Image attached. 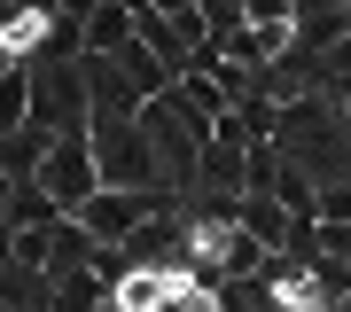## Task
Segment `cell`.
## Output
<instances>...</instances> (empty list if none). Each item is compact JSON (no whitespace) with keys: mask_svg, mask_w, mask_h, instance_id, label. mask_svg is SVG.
<instances>
[{"mask_svg":"<svg viewBox=\"0 0 351 312\" xmlns=\"http://www.w3.org/2000/svg\"><path fill=\"white\" fill-rule=\"evenodd\" d=\"M32 125L47 141L94 133V94H86V62H32Z\"/></svg>","mask_w":351,"mask_h":312,"instance_id":"6da1fadb","label":"cell"},{"mask_svg":"<svg viewBox=\"0 0 351 312\" xmlns=\"http://www.w3.org/2000/svg\"><path fill=\"white\" fill-rule=\"evenodd\" d=\"M94 172H101V187H117V195H164L156 149H149L141 125H101L94 133Z\"/></svg>","mask_w":351,"mask_h":312,"instance_id":"7a4b0ae2","label":"cell"},{"mask_svg":"<svg viewBox=\"0 0 351 312\" xmlns=\"http://www.w3.org/2000/svg\"><path fill=\"white\" fill-rule=\"evenodd\" d=\"M39 187H47V203L63 219H78L86 203L101 195V172H94V133H71V141H55L47 164H39Z\"/></svg>","mask_w":351,"mask_h":312,"instance_id":"3957f363","label":"cell"},{"mask_svg":"<svg viewBox=\"0 0 351 312\" xmlns=\"http://www.w3.org/2000/svg\"><path fill=\"white\" fill-rule=\"evenodd\" d=\"M86 94H94V133L101 125H141V110H149L141 86L117 71V62H86Z\"/></svg>","mask_w":351,"mask_h":312,"instance_id":"277c9868","label":"cell"},{"mask_svg":"<svg viewBox=\"0 0 351 312\" xmlns=\"http://www.w3.org/2000/svg\"><path fill=\"white\" fill-rule=\"evenodd\" d=\"M234 226H242V235H250V242L265 250V258H289V242H297V226H304V219H289L274 195H242Z\"/></svg>","mask_w":351,"mask_h":312,"instance_id":"5b68a950","label":"cell"},{"mask_svg":"<svg viewBox=\"0 0 351 312\" xmlns=\"http://www.w3.org/2000/svg\"><path fill=\"white\" fill-rule=\"evenodd\" d=\"M133 47V8L125 0H94L86 8V62H117Z\"/></svg>","mask_w":351,"mask_h":312,"instance_id":"8992f818","label":"cell"},{"mask_svg":"<svg viewBox=\"0 0 351 312\" xmlns=\"http://www.w3.org/2000/svg\"><path fill=\"white\" fill-rule=\"evenodd\" d=\"M47 304H55V281L39 274V265L0 258V312H47Z\"/></svg>","mask_w":351,"mask_h":312,"instance_id":"52a82bcc","label":"cell"},{"mask_svg":"<svg viewBox=\"0 0 351 312\" xmlns=\"http://www.w3.org/2000/svg\"><path fill=\"white\" fill-rule=\"evenodd\" d=\"M328 39H351V8H297V47L313 55Z\"/></svg>","mask_w":351,"mask_h":312,"instance_id":"ba28073f","label":"cell"},{"mask_svg":"<svg viewBox=\"0 0 351 312\" xmlns=\"http://www.w3.org/2000/svg\"><path fill=\"white\" fill-rule=\"evenodd\" d=\"M32 125V71H8L0 78V141H16Z\"/></svg>","mask_w":351,"mask_h":312,"instance_id":"9c48e42d","label":"cell"},{"mask_svg":"<svg viewBox=\"0 0 351 312\" xmlns=\"http://www.w3.org/2000/svg\"><path fill=\"white\" fill-rule=\"evenodd\" d=\"M8 71H24V62H16V47H8V39H0V78H8Z\"/></svg>","mask_w":351,"mask_h":312,"instance_id":"30bf717a","label":"cell"},{"mask_svg":"<svg viewBox=\"0 0 351 312\" xmlns=\"http://www.w3.org/2000/svg\"><path fill=\"white\" fill-rule=\"evenodd\" d=\"M8 203H16V187H8V172H0V219H8Z\"/></svg>","mask_w":351,"mask_h":312,"instance_id":"8fae6325","label":"cell"}]
</instances>
